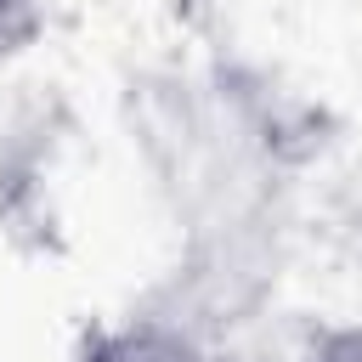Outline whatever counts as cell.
I'll return each instance as SVG.
<instances>
[{
	"label": "cell",
	"instance_id": "1",
	"mask_svg": "<svg viewBox=\"0 0 362 362\" xmlns=\"http://www.w3.org/2000/svg\"><path fill=\"white\" fill-rule=\"evenodd\" d=\"M74 362H215V351L175 317H119L90 328Z\"/></svg>",
	"mask_w": 362,
	"mask_h": 362
},
{
	"label": "cell",
	"instance_id": "2",
	"mask_svg": "<svg viewBox=\"0 0 362 362\" xmlns=\"http://www.w3.org/2000/svg\"><path fill=\"white\" fill-rule=\"evenodd\" d=\"M305 362H362V317L322 328V334L305 345Z\"/></svg>",
	"mask_w": 362,
	"mask_h": 362
},
{
	"label": "cell",
	"instance_id": "3",
	"mask_svg": "<svg viewBox=\"0 0 362 362\" xmlns=\"http://www.w3.org/2000/svg\"><path fill=\"white\" fill-rule=\"evenodd\" d=\"M23 11H28V0H0V40L23 23Z\"/></svg>",
	"mask_w": 362,
	"mask_h": 362
}]
</instances>
